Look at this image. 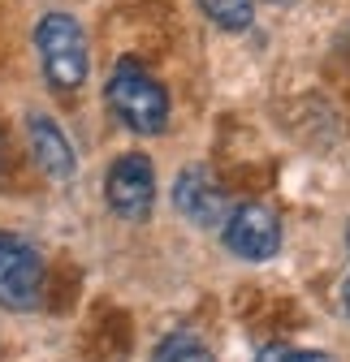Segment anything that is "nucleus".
<instances>
[{
	"label": "nucleus",
	"instance_id": "f8f14e48",
	"mask_svg": "<svg viewBox=\"0 0 350 362\" xmlns=\"http://www.w3.org/2000/svg\"><path fill=\"white\" fill-rule=\"evenodd\" d=\"M346 242H350V233H346Z\"/></svg>",
	"mask_w": 350,
	"mask_h": 362
},
{
	"label": "nucleus",
	"instance_id": "7ed1b4c3",
	"mask_svg": "<svg viewBox=\"0 0 350 362\" xmlns=\"http://www.w3.org/2000/svg\"><path fill=\"white\" fill-rule=\"evenodd\" d=\"M43 259L22 238H0V306L35 310L43 302Z\"/></svg>",
	"mask_w": 350,
	"mask_h": 362
},
{
	"label": "nucleus",
	"instance_id": "f03ea898",
	"mask_svg": "<svg viewBox=\"0 0 350 362\" xmlns=\"http://www.w3.org/2000/svg\"><path fill=\"white\" fill-rule=\"evenodd\" d=\"M108 108L117 112V121L135 134H160L169 125V90L139 65V61H117L113 78H108Z\"/></svg>",
	"mask_w": 350,
	"mask_h": 362
},
{
	"label": "nucleus",
	"instance_id": "423d86ee",
	"mask_svg": "<svg viewBox=\"0 0 350 362\" xmlns=\"http://www.w3.org/2000/svg\"><path fill=\"white\" fill-rule=\"evenodd\" d=\"M173 207H178L191 224H199V229H221L225 216H230V199L225 190L212 181L208 168H182L178 181H173Z\"/></svg>",
	"mask_w": 350,
	"mask_h": 362
},
{
	"label": "nucleus",
	"instance_id": "9b49d317",
	"mask_svg": "<svg viewBox=\"0 0 350 362\" xmlns=\"http://www.w3.org/2000/svg\"><path fill=\"white\" fill-rule=\"evenodd\" d=\"M341 302H346V315H350V276H346V285H341Z\"/></svg>",
	"mask_w": 350,
	"mask_h": 362
},
{
	"label": "nucleus",
	"instance_id": "1a4fd4ad",
	"mask_svg": "<svg viewBox=\"0 0 350 362\" xmlns=\"http://www.w3.org/2000/svg\"><path fill=\"white\" fill-rule=\"evenodd\" d=\"M152 362H216L212 349L195 337V332H173L156 345V358Z\"/></svg>",
	"mask_w": 350,
	"mask_h": 362
},
{
	"label": "nucleus",
	"instance_id": "9d476101",
	"mask_svg": "<svg viewBox=\"0 0 350 362\" xmlns=\"http://www.w3.org/2000/svg\"><path fill=\"white\" fill-rule=\"evenodd\" d=\"M255 362H337V358H329V354H320V349H286V345H269Z\"/></svg>",
	"mask_w": 350,
	"mask_h": 362
},
{
	"label": "nucleus",
	"instance_id": "0eeeda50",
	"mask_svg": "<svg viewBox=\"0 0 350 362\" xmlns=\"http://www.w3.org/2000/svg\"><path fill=\"white\" fill-rule=\"evenodd\" d=\"M26 139H30V156H35V164L48 173L52 181H69L74 177V147H69V139L61 134V125L52 121V117H30L26 121Z\"/></svg>",
	"mask_w": 350,
	"mask_h": 362
},
{
	"label": "nucleus",
	"instance_id": "20e7f679",
	"mask_svg": "<svg viewBox=\"0 0 350 362\" xmlns=\"http://www.w3.org/2000/svg\"><path fill=\"white\" fill-rule=\"evenodd\" d=\"M104 199L121 220H147L156 207V168L147 156L125 151L113 160L108 177H104Z\"/></svg>",
	"mask_w": 350,
	"mask_h": 362
},
{
	"label": "nucleus",
	"instance_id": "39448f33",
	"mask_svg": "<svg viewBox=\"0 0 350 362\" xmlns=\"http://www.w3.org/2000/svg\"><path fill=\"white\" fill-rule=\"evenodd\" d=\"M221 238H225V250L247 259V263H264L281 250V220L273 207L264 203H242L225 216L221 224Z\"/></svg>",
	"mask_w": 350,
	"mask_h": 362
},
{
	"label": "nucleus",
	"instance_id": "f257e3e1",
	"mask_svg": "<svg viewBox=\"0 0 350 362\" xmlns=\"http://www.w3.org/2000/svg\"><path fill=\"white\" fill-rule=\"evenodd\" d=\"M35 48H39V65L43 78L57 95H74L86 82L91 69V48H86V30L78 26V18L69 13H43L35 26Z\"/></svg>",
	"mask_w": 350,
	"mask_h": 362
},
{
	"label": "nucleus",
	"instance_id": "6e6552de",
	"mask_svg": "<svg viewBox=\"0 0 350 362\" xmlns=\"http://www.w3.org/2000/svg\"><path fill=\"white\" fill-rule=\"evenodd\" d=\"M199 9L221 30H234V35L255 22V0H199Z\"/></svg>",
	"mask_w": 350,
	"mask_h": 362
}]
</instances>
